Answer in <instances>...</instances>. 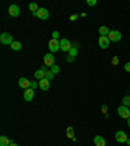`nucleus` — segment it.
Listing matches in <instances>:
<instances>
[{"instance_id": "7c9ffc66", "label": "nucleus", "mask_w": 130, "mask_h": 146, "mask_svg": "<svg viewBox=\"0 0 130 146\" xmlns=\"http://www.w3.org/2000/svg\"><path fill=\"white\" fill-rule=\"evenodd\" d=\"M77 17H78V16H77V15H73V16H70V20H76Z\"/></svg>"}, {"instance_id": "f704fd0d", "label": "nucleus", "mask_w": 130, "mask_h": 146, "mask_svg": "<svg viewBox=\"0 0 130 146\" xmlns=\"http://www.w3.org/2000/svg\"><path fill=\"white\" fill-rule=\"evenodd\" d=\"M129 138H130V134H129Z\"/></svg>"}, {"instance_id": "72a5a7b5", "label": "nucleus", "mask_w": 130, "mask_h": 146, "mask_svg": "<svg viewBox=\"0 0 130 146\" xmlns=\"http://www.w3.org/2000/svg\"><path fill=\"white\" fill-rule=\"evenodd\" d=\"M126 143H127V145H129V146H130V138H129V140H127V141H126Z\"/></svg>"}, {"instance_id": "473e14b6", "label": "nucleus", "mask_w": 130, "mask_h": 146, "mask_svg": "<svg viewBox=\"0 0 130 146\" xmlns=\"http://www.w3.org/2000/svg\"><path fill=\"white\" fill-rule=\"evenodd\" d=\"M127 125H129V128H130V117L127 119Z\"/></svg>"}, {"instance_id": "f257e3e1", "label": "nucleus", "mask_w": 130, "mask_h": 146, "mask_svg": "<svg viewBox=\"0 0 130 146\" xmlns=\"http://www.w3.org/2000/svg\"><path fill=\"white\" fill-rule=\"evenodd\" d=\"M108 38L111 42H120L122 38V34L120 33L118 30H111L108 34Z\"/></svg>"}, {"instance_id": "c756f323", "label": "nucleus", "mask_w": 130, "mask_h": 146, "mask_svg": "<svg viewBox=\"0 0 130 146\" xmlns=\"http://www.w3.org/2000/svg\"><path fill=\"white\" fill-rule=\"evenodd\" d=\"M67 60L69 61V63H72V61L74 60V58H73V56H70V55H69V56H68V58H67Z\"/></svg>"}, {"instance_id": "423d86ee", "label": "nucleus", "mask_w": 130, "mask_h": 146, "mask_svg": "<svg viewBox=\"0 0 130 146\" xmlns=\"http://www.w3.org/2000/svg\"><path fill=\"white\" fill-rule=\"evenodd\" d=\"M34 16L39 17L40 20H48L49 18V11H47L46 8H39V11L36 13H34Z\"/></svg>"}, {"instance_id": "0eeeda50", "label": "nucleus", "mask_w": 130, "mask_h": 146, "mask_svg": "<svg viewBox=\"0 0 130 146\" xmlns=\"http://www.w3.org/2000/svg\"><path fill=\"white\" fill-rule=\"evenodd\" d=\"M48 48L51 52H57L60 50V40L57 39H51L48 42Z\"/></svg>"}, {"instance_id": "cd10ccee", "label": "nucleus", "mask_w": 130, "mask_h": 146, "mask_svg": "<svg viewBox=\"0 0 130 146\" xmlns=\"http://www.w3.org/2000/svg\"><path fill=\"white\" fill-rule=\"evenodd\" d=\"M59 38V33L57 31H53V34H52V39H57Z\"/></svg>"}, {"instance_id": "6e6552de", "label": "nucleus", "mask_w": 130, "mask_h": 146, "mask_svg": "<svg viewBox=\"0 0 130 146\" xmlns=\"http://www.w3.org/2000/svg\"><path fill=\"white\" fill-rule=\"evenodd\" d=\"M44 65H47V67H53L55 65V58L52 54H46L44 55Z\"/></svg>"}, {"instance_id": "9d476101", "label": "nucleus", "mask_w": 130, "mask_h": 146, "mask_svg": "<svg viewBox=\"0 0 130 146\" xmlns=\"http://www.w3.org/2000/svg\"><path fill=\"white\" fill-rule=\"evenodd\" d=\"M109 43H111V40H109L108 36H100L99 38V47L100 48H108Z\"/></svg>"}, {"instance_id": "aec40b11", "label": "nucleus", "mask_w": 130, "mask_h": 146, "mask_svg": "<svg viewBox=\"0 0 130 146\" xmlns=\"http://www.w3.org/2000/svg\"><path fill=\"white\" fill-rule=\"evenodd\" d=\"M122 106L130 107V95H126V97L122 98Z\"/></svg>"}, {"instance_id": "1a4fd4ad", "label": "nucleus", "mask_w": 130, "mask_h": 146, "mask_svg": "<svg viewBox=\"0 0 130 146\" xmlns=\"http://www.w3.org/2000/svg\"><path fill=\"white\" fill-rule=\"evenodd\" d=\"M20 12H21V11H20V7L16 5V4H12V5L8 8V13L12 16V17H17V16L20 15Z\"/></svg>"}, {"instance_id": "dca6fc26", "label": "nucleus", "mask_w": 130, "mask_h": 146, "mask_svg": "<svg viewBox=\"0 0 130 146\" xmlns=\"http://www.w3.org/2000/svg\"><path fill=\"white\" fill-rule=\"evenodd\" d=\"M11 143H12V141L9 140L8 137H5V136L0 137V146H9Z\"/></svg>"}, {"instance_id": "f8f14e48", "label": "nucleus", "mask_w": 130, "mask_h": 146, "mask_svg": "<svg viewBox=\"0 0 130 146\" xmlns=\"http://www.w3.org/2000/svg\"><path fill=\"white\" fill-rule=\"evenodd\" d=\"M33 98H34V90L31 88L26 89V90H25V93H24V99L26 100V102H30Z\"/></svg>"}, {"instance_id": "9b49d317", "label": "nucleus", "mask_w": 130, "mask_h": 146, "mask_svg": "<svg viewBox=\"0 0 130 146\" xmlns=\"http://www.w3.org/2000/svg\"><path fill=\"white\" fill-rule=\"evenodd\" d=\"M30 85H31V82L29 81L27 78H25V77H21V78L18 80V86L22 88V89H25V90L30 88Z\"/></svg>"}, {"instance_id": "b1692460", "label": "nucleus", "mask_w": 130, "mask_h": 146, "mask_svg": "<svg viewBox=\"0 0 130 146\" xmlns=\"http://www.w3.org/2000/svg\"><path fill=\"white\" fill-rule=\"evenodd\" d=\"M96 4H98L96 0H87V5H90V7H94Z\"/></svg>"}, {"instance_id": "20e7f679", "label": "nucleus", "mask_w": 130, "mask_h": 146, "mask_svg": "<svg viewBox=\"0 0 130 146\" xmlns=\"http://www.w3.org/2000/svg\"><path fill=\"white\" fill-rule=\"evenodd\" d=\"M0 42L3 43V44H12L15 40H13V36L9 33H3L0 35Z\"/></svg>"}, {"instance_id": "c85d7f7f", "label": "nucleus", "mask_w": 130, "mask_h": 146, "mask_svg": "<svg viewBox=\"0 0 130 146\" xmlns=\"http://www.w3.org/2000/svg\"><path fill=\"white\" fill-rule=\"evenodd\" d=\"M117 64H118V58L115 56V58H113V65H117Z\"/></svg>"}, {"instance_id": "a211bd4d", "label": "nucleus", "mask_w": 130, "mask_h": 146, "mask_svg": "<svg viewBox=\"0 0 130 146\" xmlns=\"http://www.w3.org/2000/svg\"><path fill=\"white\" fill-rule=\"evenodd\" d=\"M11 47H12V50H15V51H20V50L22 48V44L18 40H15V42L11 44Z\"/></svg>"}, {"instance_id": "bb28decb", "label": "nucleus", "mask_w": 130, "mask_h": 146, "mask_svg": "<svg viewBox=\"0 0 130 146\" xmlns=\"http://www.w3.org/2000/svg\"><path fill=\"white\" fill-rule=\"evenodd\" d=\"M125 70H126V72H130V61H129V63H126V64H125Z\"/></svg>"}, {"instance_id": "412c9836", "label": "nucleus", "mask_w": 130, "mask_h": 146, "mask_svg": "<svg viewBox=\"0 0 130 146\" xmlns=\"http://www.w3.org/2000/svg\"><path fill=\"white\" fill-rule=\"evenodd\" d=\"M67 136L69 137V138H73V137H74V129H73L72 127L67 128Z\"/></svg>"}, {"instance_id": "5701e85b", "label": "nucleus", "mask_w": 130, "mask_h": 146, "mask_svg": "<svg viewBox=\"0 0 130 146\" xmlns=\"http://www.w3.org/2000/svg\"><path fill=\"white\" fill-rule=\"evenodd\" d=\"M51 72L53 73V74H56V73H59V72H60V68H59L57 65H56V64H55L53 67H51Z\"/></svg>"}, {"instance_id": "4468645a", "label": "nucleus", "mask_w": 130, "mask_h": 146, "mask_svg": "<svg viewBox=\"0 0 130 146\" xmlns=\"http://www.w3.org/2000/svg\"><path fill=\"white\" fill-rule=\"evenodd\" d=\"M94 143H95V146H106V140L102 136H95Z\"/></svg>"}, {"instance_id": "f03ea898", "label": "nucleus", "mask_w": 130, "mask_h": 146, "mask_svg": "<svg viewBox=\"0 0 130 146\" xmlns=\"http://www.w3.org/2000/svg\"><path fill=\"white\" fill-rule=\"evenodd\" d=\"M70 48H72V43H70L69 39H67V38H63V39H60V50L64 52H69Z\"/></svg>"}, {"instance_id": "6ab92c4d", "label": "nucleus", "mask_w": 130, "mask_h": 146, "mask_svg": "<svg viewBox=\"0 0 130 146\" xmlns=\"http://www.w3.org/2000/svg\"><path fill=\"white\" fill-rule=\"evenodd\" d=\"M29 9H30L31 12H33V15H34V13H36L38 11H39V7H38L36 3H30L29 4Z\"/></svg>"}, {"instance_id": "2eb2a0df", "label": "nucleus", "mask_w": 130, "mask_h": 146, "mask_svg": "<svg viewBox=\"0 0 130 146\" xmlns=\"http://www.w3.org/2000/svg\"><path fill=\"white\" fill-rule=\"evenodd\" d=\"M34 76H35L36 80H39V81H40V80L46 78V72L43 69H38L35 73H34Z\"/></svg>"}, {"instance_id": "4be33fe9", "label": "nucleus", "mask_w": 130, "mask_h": 146, "mask_svg": "<svg viewBox=\"0 0 130 146\" xmlns=\"http://www.w3.org/2000/svg\"><path fill=\"white\" fill-rule=\"evenodd\" d=\"M53 77H55V74L51 72V69H47V70H46V78L51 81V80L53 78Z\"/></svg>"}, {"instance_id": "ddd939ff", "label": "nucleus", "mask_w": 130, "mask_h": 146, "mask_svg": "<svg viewBox=\"0 0 130 146\" xmlns=\"http://www.w3.org/2000/svg\"><path fill=\"white\" fill-rule=\"evenodd\" d=\"M39 88L42 89V90H48L49 89V80H47V78H43V80H40L39 81Z\"/></svg>"}, {"instance_id": "2f4dec72", "label": "nucleus", "mask_w": 130, "mask_h": 146, "mask_svg": "<svg viewBox=\"0 0 130 146\" xmlns=\"http://www.w3.org/2000/svg\"><path fill=\"white\" fill-rule=\"evenodd\" d=\"M9 146H18V145H17V143H15V142H12V143H11V145H9Z\"/></svg>"}, {"instance_id": "7ed1b4c3", "label": "nucleus", "mask_w": 130, "mask_h": 146, "mask_svg": "<svg viewBox=\"0 0 130 146\" xmlns=\"http://www.w3.org/2000/svg\"><path fill=\"white\" fill-rule=\"evenodd\" d=\"M117 112L122 119H129L130 117V110H129V107H126V106H120L117 108Z\"/></svg>"}, {"instance_id": "a878e982", "label": "nucleus", "mask_w": 130, "mask_h": 146, "mask_svg": "<svg viewBox=\"0 0 130 146\" xmlns=\"http://www.w3.org/2000/svg\"><path fill=\"white\" fill-rule=\"evenodd\" d=\"M38 86H39V84H38V82H35V81H33V82H31V85H30V88L34 90V89L38 88Z\"/></svg>"}, {"instance_id": "f3484780", "label": "nucleus", "mask_w": 130, "mask_h": 146, "mask_svg": "<svg viewBox=\"0 0 130 146\" xmlns=\"http://www.w3.org/2000/svg\"><path fill=\"white\" fill-rule=\"evenodd\" d=\"M109 29L107 26H100L99 27V34H100V36H108V34H109Z\"/></svg>"}, {"instance_id": "393cba45", "label": "nucleus", "mask_w": 130, "mask_h": 146, "mask_svg": "<svg viewBox=\"0 0 130 146\" xmlns=\"http://www.w3.org/2000/svg\"><path fill=\"white\" fill-rule=\"evenodd\" d=\"M69 52H70V56H73V58H74V56H77V50L74 48V47H72Z\"/></svg>"}, {"instance_id": "39448f33", "label": "nucleus", "mask_w": 130, "mask_h": 146, "mask_svg": "<svg viewBox=\"0 0 130 146\" xmlns=\"http://www.w3.org/2000/svg\"><path fill=\"white\" fill-rule=\"evenodd\" d=\"M115 137H116V141H117V142H120V143H124V142H126V141L129 140V136H127L124 131L116 132V136Z\"/></svg>"}]
</instances>
